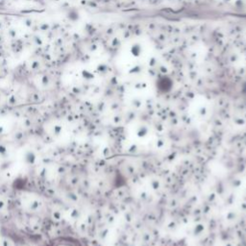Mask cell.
I'll use <instances>...</instances> for the list:
<instances>
[{
  "instance_id": "6da1fadb",
  "label": "cell",
  "mask_w": 246,
  "mask_h": 246,
  "mask_svg": "<svg viewBox=\"0 0 246 246\" xmlns=\"http://www.w3.org/2000/svg\"><path fill=\"white\" fill-rule=\"evenodd\" d=\"M50 246H80L77 241L69 238H60L53 239Z\"/></svg>"
}]
</instances>
